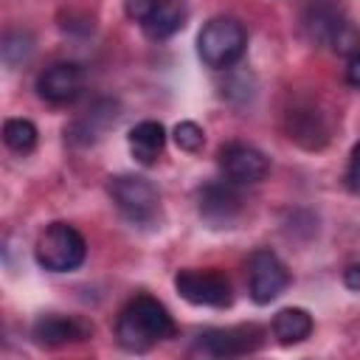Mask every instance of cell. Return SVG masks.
Returning <instances> with one entry per match:
<instances>
[{
    "instance_id": "6da1fadb",
    "label": "cell",
    "mask_w": 360,
    "mask_h": 360,
    "mask_svg": "<svg viewBox=\"0 0 360 360\" xmlns=\"http://www.w3.org/2000/svg\"><path fill=\"white\" fill-rule=\"evenodd\" d=\"M174 335L169 309L152 295H135L124 304L115 321V338L127 352H146L155 343Z\"/></svg>"
},
{
    "instance_id": "7a4b0ae2",
    "label": "cell",
    "mask_w": 360,
    "mask_h": 360,
    "mask_svg": "<svg viewBox=\"0 0 360 360\" xmlns=\"http://www.w3.org/2000/svg\"><path fill=\"white\" fill-rule=\"evenodd\" d=\"M245 48H248V34H245L242 22L233 17L208 20L197 37V53L214 70L233 68L245 56Z\"/></svg>"
},
{
    "instance_id": "3957f363",
    "label": "cell",
    "mask_w": 360,
    "mask_h": 360,
    "mask_svg": "<svg viewBox=\"0 0 360 360\" xmlns=\"http://www.w3.org/2000/svg\"><path fill=\"white\" fill-rule=\"evenodd\" d=\"M34 256L39 262V267L51 270V273H70L76 270L84 256H87V242L84 236L68 225V222H51L34 248Z\"/></svg>"
},
{
    "instance_id": "277c9868",
    "label": "cell",
    "mask_w": 360,
    "mask_h": 360,
    "mask_svg": "<svg viewBox=\"0 0 360 360\" xmlns=\"http://www.w3.org/2000/svg\"><path fill=\"white\" fill-rule=\"evenodd\" d=\"M304 31L312 42L329 45L340 56H352L360 51V31L340 8L329 3H318L304 14Z\"/></svg>"
},
{
    "instance_id": "5b68a950",
    "label": "cell",
    "mask_w": 360,
    "mask_h": 360,
    "mask_svg": "<svg viewBox=\"0 0 360 360\" xmlns=\"http://www.w3.org/2000/svg\"><path fill=\"white\" fill-rule=\"evenodd\" d=\"M110 197L115 208L135 225H149L155 222L160 211V194L158 188L138 174H118L110 183Z\"/></svg>"
},
{
    "instance_id": "8992f818",
    "label": "cell",
    "mask_w": 360,
    "mask_h": 360,
    "mask_svg": "<svg viewBox=\"0 0 360 360\" xmlns=\"http://www.w3.org/2000/svg\"><path fill=\"white\" fill-rule=\"evenodd\" d=\"M124 8L127 17L135 20L152 39L174 37L188 20V6L183 0H124Z\"/></svg>"
},
{
    "instance_id": "52a82bcc",
    "label": "cell",
    "mask_w": 360,
    "mask_h": 360,
    "mask_svg": "<svg viewBox=\"0 0 360 360\" xmlns=\"http://www.w3.org/2000/svg\"><path fill=\"white\" fill-rule=\"evenodd\" d=\"M174 287L180 292V298H186L194 307H214V309H225L233 301V287L228 281L225 273L219 270H180L174 276Z\"/></svg>"
},
{
    "instance_id": "ba28073f",
    "label": "cell",
    "mask_w": 360,
    "mask_h": 360,
    "mask_svg": "<svg viewBox=\"0 0 360 360\" xmlns=\"http://www.w3.org/2000/svg\"><path fill=\"white\" fill-rule=\"evenodd\" d=\"M287 287H290V270L284 267V262L267 248L253 250L248 259V292H250V298L256 304H270Z\"/></svg>"
},
{
    "instance_id": "9c48e42d",
    "label": "cell",
    "mask_w": 360,
    "mask_h": 360,
    "mask_svg": "<svg viewBox=\"0 0 360 360\" xmlns=\"http://www.w3.org/2000/svg\"><path fill=\"white\" fill-rule=\"evenodd\" d=\"M239 186L231 180H211L197 191V208L200 217L211 228H228L242 214V197L236 191Z\"/></svg>"
},
{
    "instance_id": "30bf717a",
    "label": "cell",
    "mask_w": 360,
    "mask_h": 360,
    "mask_svg": "<svg viewBox=\"0 0 360 360\" xmlns=\"http://www.w3.org/2000/svg\"><path fill=\"white\" fill-rule=\"evenodd\" d=\"M259 346H262V329L253 323L205 329L197 338V352H202L208 357H239V354L256 352Z\"/></svg>"
},
{
    "instance_id": "8fae6325",
    "label": "cell",
    "mask_w": 360,
    "mask_h": 360,
    "mask_svg": "<svg viewBox=\"0 0 360 360\" xmlns=\"http://www.w3.org/2000/svg\"><path fill=\"white\" fill-rule=\"evenodd\" d=\"M219 169H222L225 180H231L236 186H253V183H262L267 177L270 160L256 146L233 141V143H225L219 149Z\"/></svg>"
},
{
    "instance_id": "7c38bea8",
    "label": "cell",
    "mask_w": 360,
    "mask_h": 360,
    "mask_svg": "<svg viewBox=\"0 0 360 360\" xmlns=\"http://www.w3.org/2000/svg\"><path fill=\"white\" fill-rule=\"evenodd\" d=\"M84 90V70L76 62H53L37 76V93L51 104H70Z\"/></svg>"
},
{
    "instance_id": "4fadbf2b",
    "label": "cell",
    "mask_w": 360,
    "mask_h": 360,
    "mask_svg": "<svg viewBox=\"0 0 360 360\" xmlns=\"http://www.w3.org/2000/svg\"><path fill=\"white\" fill-rule=\"evenodd\" d=\"M287 132L307 149H321L329 141V124L321 110L312 104H298L287 112Z\"/></svg>"
},
{
    "instance_id": "5bb4252c",
    "label": "cell",
    "mask_w": 360,
    "mask_h": 360,
    "mask_svg": "<svg viewBox=\"0 0 360 360\" xmlns=\"http://www.w3.org/2000/svg\"><path fill=\"white\" fill-rule=\"evenodd\" d=\"M34 340L42 346H65V343H76L84 340L90 335V326L73 315H42L37 318L34 329H31Z\"/></svg>"
},
{
    "instance_id": "9a60e30c",
    "label": "cell",
    "mask_w": 360,
    "mask_h": 360,
    "mask_svg": "<svg viewBox=\"0 0 360 360\" xmlns=\"http://www.w3.org/2000/svg\"><path fill=\"white\" fill-rule=\"evenodd\" d=\"M127 143H129V152L132 158L141 163V166H152L160 152H163V143H166V129L160 121H141L129 129L127 135Z\"/></svg>"
},
{
    "instance_id": "2e32d148",
    "label": "cell",
    "mask_w": 360,
    "mask_h": 360,
    "mask_svg": "<svg viewBox=\"0 0 360 360\" xmlns=\"http://www.w3.org/2000/svg\"><path fill=\"white\" fill-rule=\"evenodd\" d=\"M273 335L281 346L304 343L312 335V315L301 307H284L273 318Z\"/></svg>"
},
{
    "instance_id": "e0dca14e",
    "label": "cell",
    "mask_w": 360,
    "mask_h": 360,
    "mask_svg": "<svg viewBox=\"0 0 360 360\" xmlns=\"http://www.w3.org/2000/svg\"><path fill=\"white\" fill-rule=\"evenodd\" d=\"M3 141L11 152L25 155L37 146V127L28 118H8L3 124Z\"/></svg>"
},
{
    "instance_id": "ac0fdd59",
    "label": "cell",
    "mask_w": 360,
    "mask_h": 360,
    "mask_svg": "<svg viewBox=\"0 0 360 360\" xmlns=\"http://www.w3.org/2000/svg\"><path fill=\"white\" fill-rule=\"evenodd\" d=\"M174 143L183 149V152H200L202 143H205V135L202 129L194 124V121H180L174 127Z\"/></svg>"
},
{
    "instance_id": "d6986e66",
    "label": "cell",
    "mask_w": 360,
    "mask_h": 360,
    "mask_svg": "<svg viewBox=\"0 0 360 360\" xmlns=\"http://www.w3.org/2000/svg\"><path fill=\"white\" fill-rule=\"evenodd\" d=\"M346 186H349V191L360 194V141L352 146V155H349V166H346Z\"/></svg>"
},
{
    "instance_id": "ffe728a7",
    "label": "cell",
    "mask_w": 360,
    "mask_h": 360,
    "mask_svg": "<svg viewBox=\"0 0 360 360\" xmlns=\"http://www.w3.org/2000/svg\"><path fill=\"white\" fill-rule=\"evenodd\" d=\"M346 82H349L352 87H360V51L352 53L349 62H346Z\"/></svg>"
},
{
    "instance_id": "44dd1931",
    "label": "cell",
    "mask_w": 360,
    "mask_h": 360,
    "mask_svg": "<svg viewBox=\"0 0 360 360\" xmlns=\"http://www.w3.org/2000/svg\"><path fill=\"white\" fill-rule=\"evenodd\" d=\"M343 284L349 290H360V264H349L343 270Z\"/></svg>"
}]
</instances>
